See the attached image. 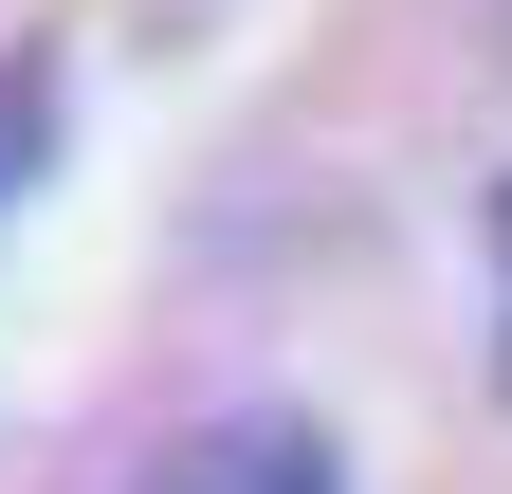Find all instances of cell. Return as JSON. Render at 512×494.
I'll use <instances>...</instances> for the list:
<instances>
[{
  "label": "cell",
  "mask_w": 512,
  "mask_h": 494,
  "mask_svg": "<svg viewBox=\"0 0 512 494\" xmlns=\"http://www.w3.org/2000/svg\"><path fill=\"white\" fill-rule=\"evenodd\" d=\"M147 494H348V458L311 440V421H202Z\"/></svg>",
  "instance_id": "1"
},
{
  "label": "cell",
  "mask_w": 512,
  "mask_h": 494,
  "mask_svg": "<svg viewBox=\"0 0 512 494\" xmlns=\"http://www.w3.org/2000/svg\"><path fill=\"white\" fill-rule=\"evenodd\" d=\"M55 165V55H0V202Z\"/></svg>",
  "instance_id": "2"
}]
</instances>
